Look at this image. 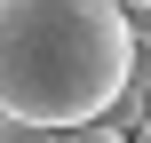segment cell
Returning <instances> with one entry per match:
<instances>
[{
	"label": "cell",
	"instance_id": "obj_1",
	"mask_svg": "<svg viewBox=\"0 0 151 143\" xmlns=\"http://www.w3.org/2000/svg\"><path fill=\"white\" fill-rule=\"evenodd\" d=\"M127 56L135 24L119 0H0V111L32 127H104Z\"/></svg>",
	"mask_w": 151,
	"mask_h": 143
},
{
	"label": "cell",
	"instance_id": "obj_2",
	"mask_svg": "<svg viewBox=\"0 0 151 143\" xmlns=\"http://www.w3.org/2000/svg\"><path fill=\"white\" fill-rule=\"evenodd\" d=\"M127 88L151 103V24H135V56H127Z\"/></svg>",
	"mask_w": 151,
	"mask_h": 143
},
{
	"label": "cell",
	"instance_id": "obj_3",
	"mask_svg": "<svg viewBox=\"0 0 151 143\" xmlns=\"http://www.w3.org/2000/svg\"><path fill=\"white\" fill-rule=\"evenodd\" d=\"M135 135H143V143H151V111H143V119H135Z\"/></svg>",
	"mask_w": 151,
	"mask_h": 143
}]
</instances>
